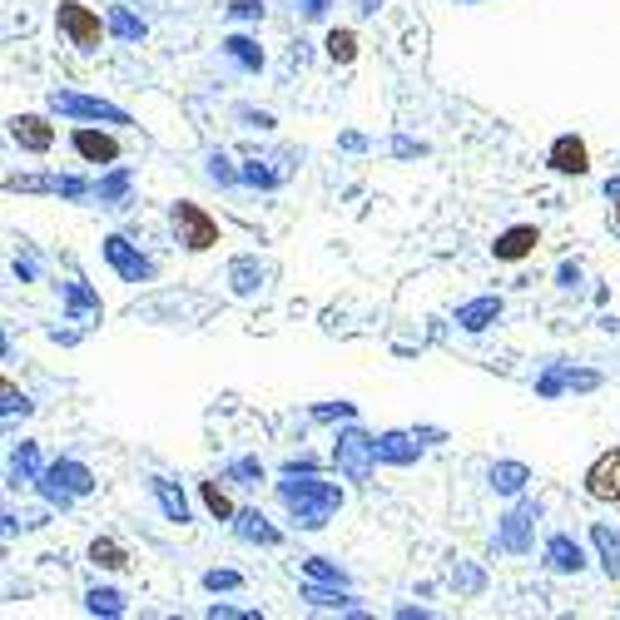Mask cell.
I'll return each mask as SVG.
<instances>
[{
  "label": "cell",
  "instance_id": "6da1fadb",
  "mask_svg": "<svg viewBox=\"0 0 620 620\" xmlns=\"http://www.w3.org/2000/svg\"><path fill=\"white\" fill-rule=\"evenodd\" d=\"M55 25H60V35H65L70 45H80V50H95V45H100V35H105L100 15H95L90 5H80V0H60Z\"/></svg>",
  "mask_w": 620,
  "mask_h": 620
},
{
  "label": "cell",
  "instance_id": "52a82bcc",
  "mask_svg": "<svg viewBox=\"0 0 620 620\" xmlns=\"http://www.w3.org/2000/svg\"><path fill=\"white\" fill-rule=\"evenodd\" d=\"M10 134H15L25 149H35V154L50 149V139H55V129L40 120V115H15V120H10Z\"/></svg>",
  "mask_w": 620,
  "mask_h": 620
},
{
  "label": "cell",
  "instance_id": "ba28073f",
  "mask_svg": "<svg viewBox=\"0 0 620 620\" xmlns=\"http://www.w3.org/2000/svg\"><path fill=\"white\" fill-rule=\"evenodd\" d=\"M328 55H333V60H353V55H358V35H353V30H333V35H328Z\"/></svg>",
  "mask_w": 620,
  "mask_h": 620
},
{
  "label": "cell",
  "instance_id": "9c48e42d",
  "mask_svg": "<svg viewBox=\"0 0 620 620\" xmlns=\"http://www.w3.org/2000/svg\"><path fill=\"white\" fill-rule=\"evenodd\" d=\"M90 556H95V566H105V571H120V566H124V551L115 546V541H95V546H90Z\"/></svg>",
  "mask_w": 620,
  "mask_h": 620
},
{
  "label": "cell",
  "instance_id": "3957f363",
  "mask_svg": "<svg viewBox=\"0 0 620 620\" xmlns=\"http://www.w3.org/2000/svg\"><path fill=\"white\" fill-rule=\"evenodd\" d=\"M586 492L596 496V501H620V452H601L596 462H591V472H586Z\"/></svg>",
  "mask_w": 620,
  "mask_h": 620
},
{
  "label": "cell",
  "instance_id": "7c38bea8",
  "mask_svg": "<svg viewBox=\"0 0 620 620\" xmlns=\"http://www.w3.org/2000/svg\"><path fill=\"white\" fill-rule=\"evenodd\" d=\"M492 313H496V303H477V308H467V313H462V323H467V328H487L482 318H492Z\"/></svg>",
  "mask_w": 620,
  "mask_h": 620
},
{
  "label": "cell",
  "instance_id": "9a60e30c",
  "mask_svg": "<svg viewBox=\"0 0 620 620\" xmlns=\"http://www.w3.org/2000/svg\"><path fill=\"white\" fill-rule=\"evenodd\" d=\"M229 45H234V55H239L244 65H258V55H253V45H248V40H229Z\"/></svg>",
  "mask_w": 620,
  "mask_h": 620
},
{
  "label": "cell",
  "instance_id": "8992f818",
  "mask_svg": "<svg viewBox=\"0 0 620 620\" xmlns=\"http://www.w3.org/2000/svg\"><path fill=\"white\" fill-rule=\"evenodd\" d=\"M75 149L90 159V164H115L120 159V144L110 134H95V129H75Z\"/></svg>",
  "mask_w": 620,
  "mask_h": 620
},
{
  "label": "cell",
  "instance_id": "277c9868",
  "mask_svg": "<svg viewBox=\"0 0 620 620\" xmlns=\"http://www.w3.org/2000/svg\"><path fill=\"white\" fill-rule=\"evenodd\" d=\"M551 169H561V174H586V169H591V149H586V139L561 134V139L551 144Z\"/></svg>",
  "mask_w": 620,
  "mask_h": 620
},
{
  "label": "cell",
  "instance_id": "4fadbf2b",
  "mask_svg": "<svg viewBox=\"0 0 620 620\" xmlns=\"http://www.w3.org/2000/svg\"><path fill=\"white\" fill-rule=\"evenodd\" d=\"M90 606H95V611H100V606H105V611H120V596H115V591H95Z\"/></svg>",
  "mask_w": 620,
  "mask_h": 620
},
{
  "label": "cell",
  "instance_id": "2e32d148",
  "mask_svg": "<svg viewBox=\"0 0 620 620\" xmlns=\"http://www.w3.org/2000/svg\"><path fill=\"white\" fill-rule=\"evenodd\" d=\"M616 224H620V209H616Z\"/></svg>",
  "mask_w": 620,
  "mask_h": 620
},
{
  "label": "cell",
  "instance_id": "5b68a950",
  "mask_svg": "<svg viewBox=\"0 0 620 620\" xmlns=\"http://www.w3.org/2000/svg\"><path fill=\"white\" fill-rule=\"evenodd\" d=\"M536 244H541V234H536L531 224H516V229H506L492 248H496V258H501V263H516V258H526Z\"/></svg>",
  "mask_w": 620,
  "mask_h": 620
},
{
  "label": "cell",
  "instance_id": "30bf717a",
  "mask_svg": "<svg viewBox=\"0 0 620 620\" xmlns=\"http://www.w3.org/2000/svg\"><path fill=\"white\" fill-rule=\"evenodd\" d=\"M551 561H556L561 571H576V566H581V551H576L566 536H556V541H551Z\"/></svg>",
  "mask_w": 620,
  "mask_h": 620
},
{
  "label": "cell",
  "instance_id": "7a4b0ae2",
  "mask_svg": "<svg viewBox=\"0 0 620 620\" xmlns=\"http://www.w3.org/2000/svg\"><path fill=\"white\" fill-rule=\"evenodd\" d=\"M174 229H179V244H189L194 253L219 244V224L199 204H174Z\"/></svg>",
  "mask_w": 620,
  "mask_h": 620
},
{
  "label": "cell",
  "instance_id": "8fae6325",
  "mask_svg": "<svg viewBox=\"0 0 620 620\" xmlns=\"http://www.w3.org/2000/svg\"><path fill=\"white\" fill-rule=\"evenodd\" d=\"M204 501H209V511H214V516H234V501L219 492L214 482H204Z\"/></svg>",
  "mask_w": 620,
  "mask_h": 620
},
{
  "label": "cell",
  "instance_id": "5bb4252c",
  "mask_svg": "<svg viewBox=\"0 0 620 620\" xmlns=\"http://www.w3.org/2000/svg\"><path fill=\"white\" fill-rule=\"evenodd\" d=\"M496 487H501V492H516V487H521V472H516V467H506V472H501V482H496Z\"/></svg>",
  "mask_w": 620,
  "mask_h": 620
}]
</instances>
